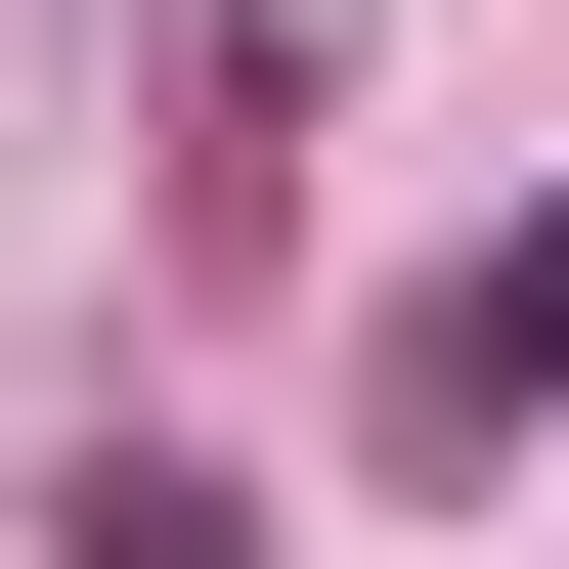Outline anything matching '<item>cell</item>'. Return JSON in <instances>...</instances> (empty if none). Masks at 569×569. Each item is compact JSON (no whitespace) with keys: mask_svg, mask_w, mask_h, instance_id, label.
<instances>
[{"mask_svg":"<svg viewBox=\"0 0 569 569\" xmlns=\"http://www.w3.org/2000/svg\"><path fill=\"white\" fill-rule=\"evenodd\" d=\"M395 438H569V176H526V219H482V263H438V307H395Z\"/></svg>","mask_w":569,"mask_h":569,"instance_id":"1","label":"cell"}]
</instances>
